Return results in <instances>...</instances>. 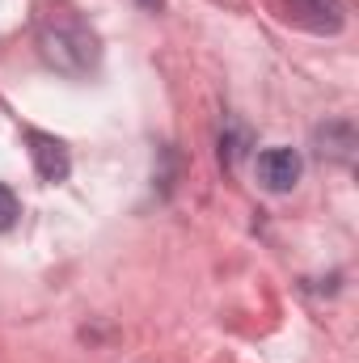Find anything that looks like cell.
I'll use <instances>...</instances> for the list:
<instances>
[{"instance_id":"1","label":"cell","mask_w":359,"mask_h":363,"mask_svg":"<svg viewBox=\"0 0 359 363\" xmlns=\"http://www.w3.org/2000/svg\"><path fill=\"white\" fill-rule=\"evenodd\" d=\"M38 51L43 60L64 72V77H85L97 68V34L77 17V13H55L47 21H38Z\"/></svg>"},{"instance_id":"5","label":"cell","mask_w":359,"mask_h":363,"mask_svg":"<svg viewBox=\"0 0 359 363\" xmlns=\"http://www.w3.org/2000/svg\"><path fill=\"white\" fill-rule=\"evenodd\" d=\"M317 144H321V157L351 161V152H355V131H351V123H330L326 131H317Z\"/></svg>"},{"instance_id":"6","label":"cell","mask_w":359,"mask_h":363,"mask_svg":"<svg viewBox=\"0 0 359 363\" xmlns=\"http://www.w3.org/2000/svg\"><path fill=\"white\" fill-rule=\"evenodd\" d=\"M17 216H21V203H17V194H13L9 186H0V233H9V228L17 224Z\"/></svg>"},{"instance_id":"3","label":"cell","mask_w":359,"mask_h":363,"mask_svg":"<svg viewBox=\"0 0 359 363\" xmlns=\"http://www.w3.org/2000/svg\"><path fill=\"white\" fill-rule=\"evenodd\" d=\"M258 182H263V190L270 194H287L300 174H304V161H300V152L296 148H283V144H275V148H263L258 152Z\"/></svg>"},{"instance_id":"2","label":"cell","mask_w":359,"mask_h":363,"mask_svg":"<svg viewBox=\"0 0 359 363\" xmlns=\"http://www.w3.org/2000/svg\"><path fill=\"white\" fill-rule=\"evenodd\" d=\"M283 17L309 34H343L347 26L343 0H283Z\"/></svg>"},{"instance_id":"4","label":"cell","mask_w":359,"mask_h":363,"mask_svg":"<svg viewBox=\"0 0 359 363\" xmlns=\"http://www.w3.org/2000/svg\"><path fill=\"white\" fill-rule=\"evenodd\" d=\"M30 140V157H34V174L43 182H68L72 174V157H68V148L55 140V135H47V131H30L26 135Z\"/></svg>"}]
</instances>
